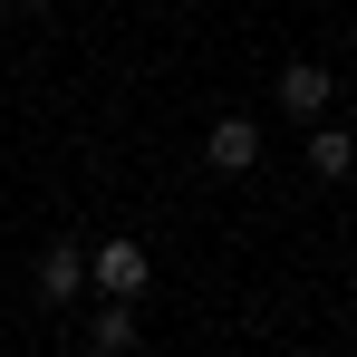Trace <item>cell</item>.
Listing matches in <instances>:
<instances>
[{"label":"cell","instance_id":"6da1fadb","mask_svg":"<svg viewBox=\"0 0 357 357\" xmlns=\"http://www.w3.org/2000/svg\"><path fill=\"white\" fill-rule=\"evenodd\" d=\"M145 280H155V251H145V241H97V251H87V290L97 299H145Z\"/></svg>","mask_w":357,"mask_h":357},{"label":"cell","instance_id":"7a4b0ae2","mask_svg":"<svg viewBox=\"0 0 357 357\" xmlns=\"http://www.w3.org/2000/svg\"><path fill=\"white\" fill-rule=\"evenodd\" d=\"M271 107H280V116H290V126H319V116H328V107H338V77H328V68H319V59H290V68H280V77H271Z\"/></svg>","mask_w":357,"mask_h":357},{"label":"cell","instance_id":"3957f363","mask_svg":"<svg viewBox=\"0 0 357 357\" xmlns=\"http://www.w3.org/2000/svg\"><path fill=\"white\" fill-rule=\"evenodd\" d=\"M77 290H87V251H77V241H49V251L29 261V299H39V309H68Z\"/></svg>","mask_w":357,"mask_h":357},{"label":"cell","instance_id":"277c9868","mask_svg":"<svg viewBox=\"0 0 357 357\" xmlns=\"http://www.w3.org/2000/svg\"><path fill=\"white\" fill-rule=\"evenodd\" d=\"M203 165L213 174H251L261 165V116H213L203 126Z\"/></svg>","mask_w":357,"mask_h":357},{"label":"cell","instance_id":"5b68a950","mask_svg":"<svg viewBox=\"0 0 357 357\" xmlns=\"http://www.w3.org/2000/svg\"><path fill=\"white\" fill-rule=\"evenodd\" d=\"M309 174H319V183H348L357 174V135H348V126H328V116L309 126Z\"/></svg>","mask_w":357,"mask_h":357},{"label":"cell","instance_id":"8992f818","mask_svg":"<svg viewBox=\"0 0 357 357\" xmlns=\"http://www.w3.org/2000/svg\"><path fill=\"white\" fill-rule=\"evenodd\" d=\"M87 357H135V299H107L97 328H87Z\"/></svg>","mask_w":357,"mask_h":357},{"label":"cell","instance_id":"52a82bcc","mask_svg":"<svg viewBox=\"0 0 357 357\" xmlns=\"http://www.w3.org/2000/svg\"><path fill=\"white\" fill-rule=\"evenodd\" d=\"M0 10H49V0H0Z\"/></svg>","mask_w":357,"mask_h":357},{"label":"cell","instance_id":"ba28073f","mask_svg":"<svg viewBox=\"0 0 357 357\" xmlns=\"http://www.w3.org/2000/svg\"><path fill=\"white\" fill-rule=\"evenodd\" d=\"M271 357H309V348H271Z\"/></svg>","mask_w":357,"mask_h":357},{"label":"cell","instance_id":"9c48e42d","mask_svg":"<svg viewBox=\"0 0 357 357\" xmlns=\"http://www.w3.org/2000/svg\"><path fill=\"white\" fill-rule=\"evenodd\" d=\"M348 299H357V271H348Z\"/></svg>","mask_w":357,"mask_h":357}]
</instances>
